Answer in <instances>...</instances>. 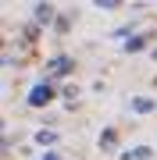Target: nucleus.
Here are the masks:
<instances>
[{
  "label": "nucleus",
  "instance_id": "obj_1",
  "mask_svg": "<svg viewBox=\"0 0 157 160\" xmlns=\"http://www.w3.org/2000/svg\"><path fill=\"white\" fill-rule=\"evenodd\" d=\"M50 96H54V89L47 86V82H39V86H36V89L29 92V103H32V107H43V103H47Z\"/></svg>",
  "mask_w": 157,
  "mask_h": 160
},
{
  "label": "nucleus",
  "instance_id": "obj_2",
  "mask_svg": "<svg viewBox=\"0 0 157 160\" xmlns=\"http://www.w3.org/2000/svg\"><path fill=\"white\" fill-rule=\"evenodd\" d=\"M132 110H136V114H150V110H154V100L136 96V100H132Z\"/></svg>",
  "mask_w": 157,
  "mask_h": 160
},
{
  "label": "nucleus",
  "instance_id": "obj_4",
  "mask_svg": "<svg viewBox=\"0 0 157 160\" xmlns=\"http://www.w3.org/2000/svg\"><path fill=\"white\" fill-rule=\"evenodd\" d=\"M68 68H71V61H68V57H57V61H54V75H64Z\"/></svg>",
  "mask_w": 157,
  "mask_h": 160
},
{
  "label": "nucleus",
  "instance_id": "obj_8",
  "mask_svg": "<svg viewBox=\"0 0 157 160\" xmlns=\"http://www.w3.org/2000/svg\"><path fill=\"white\" fill-rule=\"evenodd\" d=\"M43 160H57V157H54V153H47V157H43Z\"/></svg>",
  "mask_w": 157,
  "mask_h": 160
},
{
  "label": "nucleus",
  "instance_id": "obj_7",
  "mask_svg": "<svg viewBox=\"0 0 157 160\" xmlns=\"http://www.w3.org/2000/svg\"><path fill=\"white\" fill-rule=\"evenodd\" d=\"M143 43H146L143 36H132V39H128V50H143Z\"/></svg>",
  "mask_w": 157,
  "mask_h": 160
},
{
  "label": "nucleus",
  "instance_id": "obj_5",
  "mask_svg": "<svg viewBox=\"0 0 157 160\" xmlns=\"http://www.w3.org/2000/svg\"><path fill=\"white\" fill-rule=\"evenodd\" d=\"M146 157H150V149H146V146L132 149V153H125V160H146Z\"/></svg>",
  "mask_w": 157,
  "mask_h": 160
},
{
  "label": "nucleus",
  "instance_id": "obj_3",
  "mask_svg": "<svg viewBox=\"0 0 157 160\" xmlns=\"http://www.w3.org/2000/svg\"><path fill=\"white\" fill-rule=\"evenodd\" d=\"M36 18H39V22H50V18H54V7L50 4H39V7H36Z\"/></svg>",
  "mask_w": 157,
  "mask_h": 160
},
{
  "label": "nucleus",
  "instance_id": "obj_6",
  "mask_svg": "<svg viewBox=\"0 0 157 160\" xmlns=\"http://www.w3.org/2000/svg\"><path fill=\"white\" fill-rule=\"evenodd\" d=\"M36 142H39V146H50V142H54V132H39V135H36Z\"/></svg>",
  "mask_w": 157,
  "mask_h": 160
},
{
  "label": "nucleus",
  "instance_id": "obj_9",
  "mask_svg": "<svg viewBox=\"0 0 157 160\" xmlns=\"http://www.w3.org/2000/svg\"><path fill=\"white\" fill-rule=\"evenodd\" d=\"M154 57H157V50H154Z\"/></svg>",
  "mask_w": 157,
  "mask_h": 160
}]
</instances>
